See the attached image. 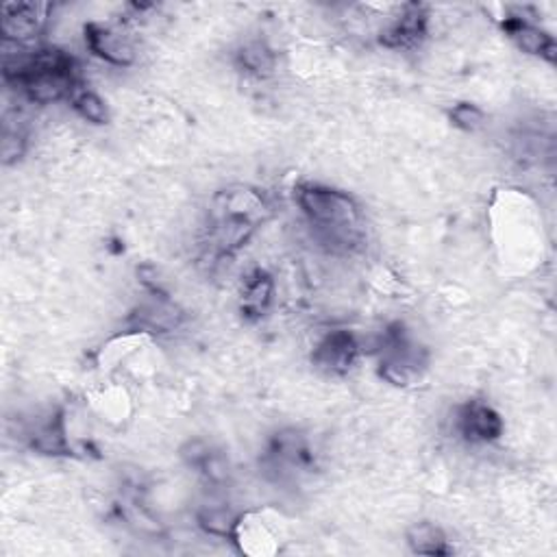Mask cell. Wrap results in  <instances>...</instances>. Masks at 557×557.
<instances>
[{"mask_svg":"<svg viewBox=\"0 0 557 557\" xmlns=\"http://www.w3.org/2000/svg\"><path fill=\"white\" fill-rule=\"evenodd\" d=\"M505 34L511 38V42L527 55H535L542 58L546 62H555V40L553 36H548L546 31H542L540 27H535L533 23L520 18V16H509L503 23Z\"/></svg>","mask_w":557,"mask_h":557,"instance_id":"cell-11","label":"cell"},{"mask_svg":"<svg viewBox=\"0 0 557 557\" xmlns=\"http://www.w3.org/2000/svg\"><path fill=\"white\" fill-rule=\"evenodd\" d=\"M27 151V136L21 129V125L12 127L10 121H5V131H3V164H16L18 160H23Z\"/></svg>","mask_w":557,"mask_h":557,"instance_id":"cell-19","label":"cell"},{"mask_svg":"<svg viewBox=\"0 0 557 557\" xmlns=\"http://www.w3.org/2000/svg\"><path fill=\"white\" fill-rule=\"evenodd\" d=\"M407 544L412 548V553L416 555H451L453 548L446 540V533L433 524V522H416L414 527H409L407 531Z\"/></svg>","mask_w":557,"mask_h":557,"instance_id":"cell-15","label":"cell"},{"mask_svg":"<svg viewBox=\"0 0 557 557\" xmlns=\"http://www.w3.org/2000/svg\"><path fill=\"white\" fill-rule=\"evenodd\" d=\"M357 357H359V344L355 336L351 331L336 329V331H329L316 344L312 353V364L325 375L342 377L353 368Z\"/></svg>","mask_w":557,"mask_h":557,"instance_id":"cell-5","label":"cell"},{"mask_svg":"<svg viewBox=\"0 0 557 557\" xmlns=\"http://www.w3.org/2000/svg\"><path fill=\"white\" fill-rule=\"evenodd\" d=\"M273 279L264 270H255L242 290V314L251 320L262 318L273 303Z\"/></svg>","mask_w":557,"mask_h":557,"instance_id":"cell-13","label":"cell"},{"mask_svg":"<svg viewBox=\"0 0 557 557\" xmlns=\"http://www.w3.org/2000/svg\"><path fill=\"white\" fill-rule=\"evenodd\" d=\"M448 118H451V123H453L457 129L468 131V134L481 129L483 123H485V114H483L477 105H472V103H457V105L448 112Z\"/></svg>","mask_w":557,"mask_h":557,"instance_id":"cell-20","label":"cell"},{"mask_svg":"<svg viewBox=\"0 0 557 557\" xmlns=\"http://www.w3.org/2000/svg\"><path fill=\"white\" fill-rule=\"evenodd\" d=\"M236 64L242 73H246L251 77H257V79H264V77H270L275 73L277 58L266 42L251 40V42H246L238 49Z\"/></svg>","mask_w":557,"mask_h":557,"instance_id":"cell-14","label":"cell"},{"mask_svg":"<svg viewBox=\"0 0 557 557\" xmlns=\"http://www.w3.org/2000/svg\"><path fill=\"white\" fill-rule=\"evenodd\" d=\"M294 197L303 214L312 220V225L325 231L331 238V242H355L359 227V207L346 192L307 183L299 186Z\"/></svg>","mask_w":557,"mask_h":557,"instance_id":"cell-3","label":"cell"},{"mask_svg":"<svg viewBox=\"0 0 557 557\" xmlns=\"http://www.w3.org/2000/svg\"><path fill=\"white\" fill-rule=\"evenodd\" d=\"M131 320L136 322L138 329L162 333V331H173L181 322V312L177 305L168 299V294H153L151 303H144Z\"/></svg>","mask_w":557,"mask_h":557,"instance_id":"cell-12","label":"cell"},{"mask_svg":"<svg viewBox=\"0 0 557 557\" xmlns=\"http://www.w3.org/2000/svg\"><path fill=\"white\" fill-rule=\"evenodd\" d=\"M199 527L210 535L236 540L240 529V516L229 507H205L199 514Z\"/></svg>","mask_w":557,"mask_h":557,"instance_id":"cell-17","label":"cell"},{"mask_svg":"<svg viewBox=\"0 0 557 557\" xmlns=\"http://www.w3.org/2000/svg\"><path fill=\"white\" fill-rule=\"evenodd\" d=\"M71 103H73L75 112H77L84 121H88V123H92V125H107V123H110V110H107L105 101H103L97 92H92V90H88V88L81 86V88H77V90L73 92Z\"/></svg>","mask_w":557,"mask_h":557,"instance_id":"cell-18","label":"cell"},{"mask_svg":"<svg viewBox=\"0 0 557 557\" xmlns=\"http://www.w3.org/2000/svg\"><path fill=\"white\" fill-rule=\"evenodd\" d=\"M273 216L268 197L255 188L220 190L207 214V246L214 255H233Z\"/></svg>","mask_w":557,"mask_h":557,"instance_id":"cell-1","label":"cell"},{"mask_svg":"<svg viewBox=\"0 0 557 557\" xmlns=\"http://www.w3.org/2000/svg\"><path fill=\"white\" fill-rule=\"evenodd\" d=\"M425 364V351L409 340L405 327L392 325L383 338L379 375L392 385L407 388L416 377H420Z\"/></svg>","mask_w":557,"mask_h":557,"instance_id":"cell-4","label":"cell"},{"mask_svg":"<svg viewBox=\"0 0 557 557\" xmlns=\"http://www.w3.org/2000/svg\"><path fill=\"white\" fill-rule=\"evenodd\" d=\"M455 427L459 435L470 444H488L503 435L501 414L481 401H468L457 409Z\"/></svg>","mask_w":557,"mask_h":557,"instance_id":"cell-8","label":"cell"},{"mask_svg":"<svg viewBox=\"0 0 557 557\" xmlns=\"http://www.w3.org/2000/svg\"><path fill=\"white\" fill-rule=\"evenodd\" d=\"M86 45L99 60L127 68L136 62V49L134 45L114 27L90 23L86 27Z\"/></svg>","mask_w":557,"mask_h":557,"instance_id":"cell-9","label":"cell"},{"mask_svg":"<svg viewBox=\"0 0 557 557\" xmlns=\"http://www.w3.org/2000/svg\"><path fill=\"white\" fill-rule=\"evenodd\" d=\"M429 14L420 3H407L401 8V14L390 23L388 29L381 31L379 45L392 51H409L422 45L427 38Z\"/></svg>","mask_w":557,"mask_h":557,"instance_id":"cell-7","label":"cell"},{"mask_svg":"<svg viewBox=\"0 0 557 557\" xmlns=\"http://www.w3.org/2000/svg\"><path fill=\"white\" fill-rule=\"evenodd\" d=\"M5 81L36 105H51L73 97L79 81L77 62L60 49H38L5 60Z\"/></svg>","mask_w":557,"mask_h":557,"instance_id":"cell-2","label":"cell"},{"mask_svg":"<svg viewBox=\"0 0 557 557\" xmlns=\"http://www.w3.org/2000/svg\"><path fill=\"white\" fill-rule=\"evenodd\" d=\"M51 14L49 3H5L0 18V34L10 42H27L42 34Z\"/></svg>","mask_w":557,"mask_h":557,"instance_id":"cell-6","label":"cell"},{"mask_svg":"<svg viewBox=\"0 0 557 557\" xmlns=\"http://www.w3.org/2000/svg\"><path fill=\"white\" fill-rule=\"evenodd\" d=\"M31 444L36 451L45 453V455H71L73 448L66 440V431H64V418L62 414L49 418L47 422H42L31 438Z\"/></svg>","mask_w":557,"mask_h":557,"instance_id":"cell-16","label":"cell"},{"mask_svg":"<svg viewBox=\"0 0 557 557\" xmlns=\"http://www.w3.org/2000/svg\"><path fill=\"white\" fill-rule=\"evenodd\" d=\"M266 459L275 470H303L314 461V455L303 433L283 429L273 435Z\"/></svg>","mask_w":557,"mask_h":557,"instance_id":"cell-10","label":"cell"}]
</instances>
